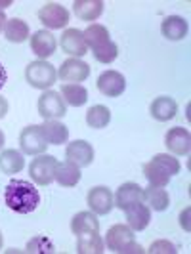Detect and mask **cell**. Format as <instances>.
Segmentation results:
<instances>
[{
	"mask_svg": "<svg viewBox=\"0 0 191 254\" xmlns=\"http://www.w3.org/2000/svg\"><path fill=\"white\" fill-rule=\"evenodd\" d=\"M4 203L17 214H31L40 204V193L29 180H10L4 190Z\"/></svg>",
	"mask_w": 191,
	"mask_h": 254,
	"instance_id": "obj_1",
	"label": "cell"
},
{
	"mask_svg": "<svg viewBox=\"0 0 191 254\" xmlns=\"http://www.w3.org/2000/svg\"><path fill=\"white\" fill-rule=\"evenodd\" d=\"M84 42L100 64H113L119 56V46L109 38V31L102 23H92L82 31Z\"/></svg>",
	"mask_w": 191,
	"mask_h": 254,
	"instance_id": "obj_2",
	"label": "cell"
},
{
	"mask_svg": "<svg viewBox=\"0 0 191 254\" xmlns=\"http://www.w3.org/2000/svg\"><path fill=\"white\" fill-rule=\"evenodd\" d=\"M25 78L27 82L38 90H48L56 84L58 80V71L52 64H48L46 60H37L31 62L25 67Z\"/></svg>",
	"mask_w": 191,
	"mask_h": 254,
	"instance_id": "obj_3",
	"label": "cell"
},
{
	"mask_svg": "<svg viewBox=\"0 0 191 254\" xmlns=\"http://www.w3.org/2000/svg\"><path fill=\"white\" fill-rule=\"evenodd\" d=\"M56 166H58V159L54 155H44L40 153L37 159L31 161V166H29V174H31V180L37 184V186H50L54 182V176H56Z\"/></svg>",
	"mask_w": 191,
	"mask_h": 254,
	"instance_id": "obj_4",
	"label": "cell"
},
{
	"mask_svg": "<svg viewBox=\"0 0 191 254\" xmlns=\"http://www.w3.org/2000/svg\"><path fill=\"white\" fill-rule=\"evenodd\" d=\"M38 115L44 119V121H50V119H64L67 115V103L64 102L62 94L56 92V90H44L42 96L38 98Z\"/></svg>",
	"mask_w": 191,
	"mask_h": 254,
	"instance_id": "obj_5",
	"label": "cell"
},
{
	"mask_svg": "<svg viewBox=\"0 0 191 254\" xmlns=\"http://www.w3.org/2000/svg\"><path fill=\"white\" fill-rule=\"evenodd\" d=\"M19 147H21V153H25V155H40V153L46 151L48 143L42 136L40 125H29V127L21 130Z\"/></svg>",
	"mask_w": 191,
	"mask_h": 254,
	"instance_id": "obj_6",
	"label": "cell"
},
{
	"mask_svg": "<svg viewBox=\"0 0 191 254\" xmlns=\"http://www.w3.org/2000/svg\"><path fill=\"white\" fill-rule=\"evenodd\" d=\"M86 203H88L90 210L98 216H105L113 210L115 206V197L109 188L105 186H96L88 191L86 195Z\"/></svg>",
	"mask_w": 191,
	"mask_h": 254,
	"instance_id": "obj_7",
	"label": "cell"
},
{
	"mask_svg": "<svg viewBox=\"0 0 191 254\" xmlns=\"http://www.w3.org/2000/svg\"><path fill=\"white\" fill-rule=\"evenodd\" d=\"M38 19L48 29H64L69 23V12L58 2H46L38 10Z\"/></svg>",
	"mask_w": 191,
	"mask_h": 254,
	"instance_id": "obj_8",
	"label": "cell"
},
{
	"mask_svg": "<svg viewBox=\"0 0 191 254\" xmlns=\"http://www.w3.org/2000/svg\"><path fill=\"white\" fill-rule=\"evenodd\" d=\"M165 145L172 155H180V157L190 155V151H191L190 130H188V128H182V127L170 128L165 136Z\"/></svg>",
	"mask_w": 191,
	"mask_h": 254,
	"instance_id": "obj_9",
	"label": "cell"
},
{
	"mask_svg": "<svg viewBox=\"0 0 191 254\" xmlns=\"http://www.w3.org/2000/svg\"><path fill=\"white\" fill-rule=\"evenodd\" d=\"M58 76L62 78V82H82L90 76V65L84 64L82 60H76V58H69L65 60L60 71H58Z\"/></svg>",
	"mask_w": 191,
	"mask_h": 254,
	"instance_id": "obj_10",
	"label": "cell"
},
{
	"mask_svg": "<svg viewBox=\"0 0 191 254\" xmlns=\"http://www.w3.org/2000/svg\"><path fill=\"white\" fill-rule=\"evenodd\" d=\"M127 88V80L119 71H103L98 76V90L107 98H119Z\"/></svg>",
	"mask_w": 191,
	"mask_h": 254,
	"instance_id": "obj_11",
	"label": "cell"
},
{
	"mask_svg": "<svg viewBox=\"0 0 191 254\" xmlns=\"http://www.w3.org/2000/svg\"><path fill=\"white\" fill-rule=\"evenodd\" d=\"M65 157H67V161L75 163L78 168H84V166L92 165V161H94V147L86 140H75L67 145Z\"/></svg>",
	"mask_w": 191,
	"mask_h": 254,
	"instance_id": "obj_12",
	"label": "cell"
},
{
	"mask_svg": "<svg viewBox=\"0 0 191 254\" xmlns=\"http://www.w3.org/2000/svg\"><path fill=\"white\" fill-rule=\"evenodd\" d=\"M134 241V231L125 226V224H115L107 229V235H105V247L113 253H123V249L127 247L128 243Z\"/></svg>",
	"mask_w": 191,
	"mask_h": 254,
	"instance_id": "obj_13",
	"label": "cell"
},
{
	"mask_svg": "<svg viewBox=\"0 0 191 254\" xmlns=\"http://www.w3.org/2000/svg\"><path fill=\"white\" fill-rule=\"evenodd\" d=\"M62 50L65 54H69L71 58H76V60L86 56L88 54V46L84 42L82 31H78V29H65L64 35H62Z\"/></svg>",
	"mask_w": 191,
	"mask_h": 254,
	"instance_id": "obj_14",
	"label": "cell"
},
{
	"mask_svg": "<svg viewBox=\"0 0 191 254\" xmlns=\"http://www.w3.org/2000/svg\"><path fill=\"white\" fill-rule=\"evenodd\" d=\"M56 48H58V42H56V37L52 35L50 31L42 29V31L33 33V37H31V50L37 54L38 60L52 58L56 54Z\"/></svg>",
	"mask_w": 191,
	"mask_h": 254,
	"instance_id": "obj_15",
	"label": "cell"
},
{
	"mask_svg": "<svg viewBox=\"0 0 191 254\" xmlns=\"http://www.w3.org/2000/svg\"><path fill=\"white\" fill-rule=\"evenodd\" d=\"M141 201H143V188L134 182L123 184L115 193V206L121 210H127L128 206H132L134 203H141Z\"/></svg>",
	"mask_w": 191,
	"mask_h": 254,
	"instance_id": "obj_16",
	"label": "cell"
},
{
	"mask_svg": "<svg viewBox=\"0 0 191 254\" xmlns=\"http://www.w3.org/2000/svg\"><path fill=\"white\" fill-rule=\"evenodd\" d=\"M125 212H127L128 228L132 229V231H141V229L147 228L149 222H151V208L147 204H143V201L128 206Z\"/></svg>",
	"mask_w": 191,
	"mask_h": 254,
	"instance_id": "obj_17",
	"label": "cell"
},
{
	"mask_svg": "<svg viewBox=\"0 0 191 254\" xmlns=\"http://www.w3.org/2000/svg\"><path fill=\"white\" fill-rule=\"evenodd\" d=\"M40 130H42V136H44L48 145H62L69 140V128L65 127L64 123L56 121V119L44 121L40 125Z\"/></svg>",
	"mask_w": 191,
	"mask_h": 254,
	"instance_id": "obj_18",
	"label": "cell"
},
{
	"mask_svg": "<svg viewBox=\"0 0 191 254\" xmlns=\"http://www.w3.org/2000/svg\"><path fill=\"white\" fill-rule=\"evenodd\" d=\"M188 31H190L188 21L180 15H168L161 23V33L168 40H182L188 37Z\"/></svg>",
	"mask_w": 191,
	"mask_h": 254,
	"instance_id": "obj_19",
	"label": "cell"
},
{
	"mask_svg": "<svg viewBox=\"0 0 191 254\" xmlns=\"http://www.w3.org/2000/svg\"><path fill=\"white\" fill-rule=\"evenodd\" d=\"M149 111H151L153 119H157L161 123H166V121H170V119L176 117V113H178V103L174 102L172 98H168V96H159L149 105Z\"/></svg>",
	"mask_w": 191,
	"mask_h": 254,
	"instance_id": "obj_20",
	"label": "cell"
},
{
	"mask_svg": "<svg viewBox=\"0 0 191 254\" xmlns=\"http://www.w3.org/2000/svg\"><path fill=\"white\" fill-rule=\"evenodd\" d=\"M103 0H75L73 12L82 21H96L103 13Z\"/></svg>",
	"mask_w": 191,
	"mask_h": 254,
	"instance_id": "obj_21",
	"label": "cell"
},
{
	"mask_svg": "<svg viewBox=\"0 0 191 254\" xmlns=\"http://www.w3.org/2000/svg\"><path fill=\"white\" fill-rule=\"evenodd\" d=\"M105 243L98 231H86L76 235V253L78 254H102Z\"/></svg>",
	"mask_w": 191,
	"mask_h": 254,
	"instance_id": "obj_22",
	"label": "cell"
},
{
	"mask_svg": "<svg viewBox=\"0 0 191 254\" xmlns=\"http://www.w3.org/2000/svg\"><path fill=\"white\" fill-rule=\"evenodd\" d=\"M54 180H56L60 186H64V188H75L76 184L80 182V168H78L75 163H71V161L58 163Z\"/></svg>",
	"mask_w": 191,
	"mask_h": 254,
	"instance_id": "obj_23",
	"label": "cell"
},
{
	"mask_svg": "<svg viewBox=\"0 0 191 254\" xmlns=\"http://www.w3.org/2000/svg\"><path fill=\"white\" fill-rule=\"evenodd\" d=\"M143 176L149 182V186L153 188H166L170 182V172L159 161L151 159L149 163H145L143 166Z\"/></svg>",
	"mask_w": 191,
	"mask_h": 254,
	"instance_id": "obj_24",
	"label": "cell"
},
{
	"mask_svg": "<svg viewBox=\"0 0 191 254\" xmlns=\"http://www.w3.org/2000/svg\"><path fill=\"white\" fill-rule=\"evenodd\" d=\"M25 166V157L23 153L17 151V149H4L0 153V170L4 174H17L21 172Z\"/></svg>",
	"mask_w": 191,
	"mask_h": 254,
	"instance_id": "obj_25",
	"label": "cell"
},
{
	"mask_svg": "<svg viewBox=\"0 0 191 254\" xmlns=\"http://www.w3.org/2000/svg\"><path fill=\"white\" fill-rule=\"evenodd\" d=\"M62 98L67 105L73 107H82L84 103L88 102V90L84 88L82 84H75V82H65L62 86Z\"/></svg>",
	"mask_w": 191,
	"mask_h": 254,
	"instance_id": "obj_26",
	"label": "cell"
},
{
	"mask_svg": "<svg viewBox=\"0 0 191 254\" xmlns=\"http://www.w3.org/2000/svg\"><path fill=\"white\" fill-rule=\"evenodd\" d=\"M71 231L78 235V233H86V231H100V220L98 214H94L92 210H84V212H78L71 220Z\"/></svg>",
	"mask_w": 191,
	"mask_h": 254,
	"instance_id": "obj_27",
	"label": "cell"
},
{
	"mask_svg": "<svg viewBox=\"0 0 191 254\" xmlns=\"http://www.w3.org/2000/svg\"><path fill=\"white\" fill-rule=\"evenodd\" d=\"M143 201L147 203L149 208L157 210V212H163L168 208V203H170V197L163 188H153L149 186L147 190H143Z\"/></svg>",
	"mask_w": 191,
	"mask_h": 254,
	"instance_id": "obj_28",
	"label": "cell"
},
{
	"mask_svg": "<svg viewBox=\"0 0 191 254\" xmlns=\"http://www.w3.org/2000/svg\"><path fill=\"white\" fill-rule=\"evenodd\" d=\"M4 37L8 38L10 42L21 44V42H25L27 38H29V25L23 19H19V17L8 19L6 27H4Z\"/></svg>",
	"mask_w": 191,
	"mask_h": 254,
	"instance_id": "obj_29",
	"label": "cell"
},
{
	"mask_svg": "<svg viewBox=\"0 0 191 254\" xmlns=\"http://www.w3.org/2000/svg\"><path fill=\"white\" fill-rule=\"evenodd\" d=\"M111 121V111L105 105H94L86 111V125L90 128H105Z\"/></svg>",
	"mask_w": 191,
	"mask_h": 254,
	"instance_id": "obj_30",
	"label": "cell"
},
{
	"mask_svg": "<svg viewBox=\"0 0 191 254\" xmlns=\"http://www.w3.org/2000/svg\"><path fill=\"white\" fill-rule=\"evenodd\" d=\"M27 253H42V254H54L56 253V245L48 239V237H33L27 243Z\"/></svg>",
	"mask_w": 191,
	"mask_h": 254,
	"instance_id": "obj_31",
	"label": "cell"
},
{
	"mask_svg": "<svg viewBox=\"0 0 191 254\" xmlns=\"http://www.w3.org/2000/svg\"><path fill=\"white\" fill-rule=\"evenodd\" d=\"M155 161H159L161 165L165 166L166 170L170 172V176H174V174H178L180 172V163H178V159L174 157V155H168V153H157L155 157H153Z\"/></svg>",
	"mask_w": 191,
	"mask_h": 254,
	"instance_id": "obj_32",
	"label": "cell"
},
{
	"mask_svg": "<svg viewBox=\"0 0 191 254\" xmlns=\"http://www.w3.org/2000/svg\"><path fill=\"white\" fill-rule=\"evenodd\" d=\"M147 253L151 254H176L178 253V249H176V245L170 241H166V239H161V241H155L151 243V247H149V251Z\"/></svg>",
	"mask_w": 191,
	"mask_h": 254,
	"instance_id": "obj_33",
	"label": "cell"
},
{
	"mask_svg": "<svg viewBox=\"0 0 191 254\" xmlns=\"http://www.w3.org/2000/svg\"><path fill=\"white\" fill-rule=\"evenodd\" d=\"M141 253H145V251H143V247L138 245L136 241H132V243H128L127 247L123 249V253L121 254H141Z\"/></svg>",
	"mask_w": 191,
	"mask_h": 254,
	"instance_id": "obj_34",
	"label": "cell"
},
{
	"mask_svg": "<svg viewBox=\"0 0 191 254\" xmlns=\"http://www.w3.org/2000/svg\"><path fill=\"white\" fill-rule=\"evenodd\" d=\"M188 216H190V208H186V212H182V216H180V226H182V228H186V231H190Z\"/></svg>",
	"mask_w": 191,
	"mask_h": 254,
	"instance_id": "obj_35",
	"label": "cell"
},
{
	"mask_svg": "<svg viewBox=\"0 0 191 254\" xmlns=\"http://www.w3.org/2000/svg\"><path fill=\"white\" fill-rule=\"evenodd\" d=\"M6 113H8V100L0 96V119H4Z\"/></svg>",
	"mask_w": 191,
	"mask_h": 254,
	"instance_id": "obj_36",
	"label": "cell"
},
{
	"mask_svg": "<svg viewBox=\"0 0 191 254\" xmlns=\"http://www.w3.org/2000/svg\"><path fill=\"white\" fill-rule=\"evenodd\" d=\"M6 80H8V73H6V69H4V65L0 64V90H2V86L6 84Z\"/></svg>",
	"mask_w": 191,
	"mask_h": 254,
	"instance_id": "obj_37",
	"label": "cell"
},
{
	"mask_svg": "<svg viewBox=\"0 0 191 254\" xmlns=\"http://www.w3.org/2000/svg\"><path fill=\"white\" fill-rule=\"evenodd\" d=\"M6 21H8V17L4 15V12H0V31H4V27H6Z\"/></svg>",
	"mask_w": 191,
	"mask_h": 254,
	"instance_id": "obj_38",
	"label": "cell"
},
{
	"mask_svg": "<svg viewBox=\"0 0 191 254\" xmlns=\"http://www.w3.org/2000/svg\"><path fill=\"white\" fill-rule=\"evenodd\" d=\"M4 141H6V136H4V132L0 130V149L4 147Z\"/></svg>",
	"mask_w": 191,
	"mask_h": 254,
	"instance_id": "obj_39",
	"label": "cell"
},
{
	"mask_svg": "<svg viewBox=\"0 0 191 254\" xmlns=\"http://www.w3.org/2000/svg\"><path fill=\"white\" fill-rule=\"evenodd\" d=\"M2 243H4V239H2V233H0V249H2Z\"/></svg>",
	"mask_w": 191,
	"mask_h": 254,
	"instance_id": "obj_40",
	"label": "cell"
}]
</instances>
